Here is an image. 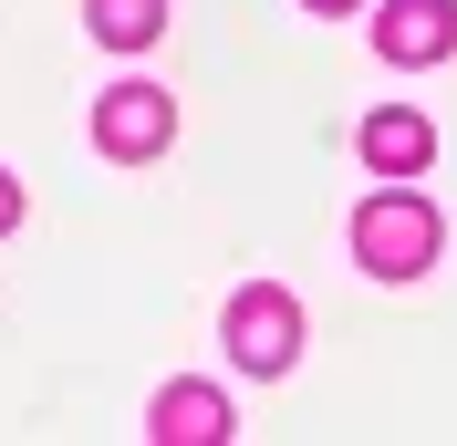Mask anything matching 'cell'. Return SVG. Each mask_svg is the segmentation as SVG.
I'll list each match as a JSON object with an SVG mask.
<instances>
[{
  "label": "cell",
  "instance_id": "obj_1",
  "mask_svg": "<svg viewBox=\"0 0 457 446\" xmlns=\"http://www.w3.org/2000/svg\"><path fill=\"white\" fill-rule=\"evenodd\" d=\"M353 260H364L374 280H416L436 260V208L416 187H385V197H364L353 208Z\"/></svg>",
  "mask_w": 457,
  "mask_h": 446
},
{
  "label": "cell",
  "instance_id": "obj_2",
  "mask_svg": "<svg viewBox=\"0 0 457 446\" xmlns=\"http://www.w3.org/2000/svg\"><path fill=\"white\" fill-rule=\"evenodd\" d=\"M291 353H302V301H291L281 280H250L228 301V363L239 374H281Z\"/></svg>",
  "mask_w": 457,
  "mask_h": 446
},
{
  "label": "cell",
  "instance_id": "obj_3",
  "mask_svg": "<svg viewBox=\"0 0 457 446\" xmlns=\"http://www.w3.org/2000/svg\"><path fill=\"white\" fill-rule=\"evenodd\" d=\"M94 145H104L114 167H145V156H167L177 145V104L156 84H114L104 104H94Z\"/></svg>",
  "mask_w": 457,
  "mask_h": 446
},
{
  "label": "cell",
  "instance_id": "obj_4",
  "mask_svg": "<svg viewBox=\"0 0 457 446\" xmlns=\"http://www.w3.org/2000/svg\"><path fill=\"white\" fill-rule=\"evenodd\" d=\"M374 53H385V62H416V73L447 62L457 53V0H385V11H374Z\"/></svg>",
  "mask_w": 457,
  "mask_h": 446
},
{
  "label": "cell",
  "instance_id": "obj_5",
  "mask_svg": "<svg viewBox=\"0 0 457 446\" xmlns=\"http://www.w3.org/2000/svg\"><path fill=\"white\" fill-rule=\"evenodd\" d=\"M427 156H436L427 114H395V104H385V114H364V167H374V177H416Z\"/></svg>",
  "mask_w": 457,
  "mask_h": 446
},
{
  "label": "cell",
  "instance_id": "obj_6",
  "mask_svg": "<svg viewBox=\"0 0 457 446\" xmlns=\"http://www.w3.org/2000/svg\"><path fill=\"white\" fill-rule=\"evenodd\" d=\"M156 436H167V446L228 436V394H219V384H167V394H156Z\"/></svg>",
  "mask_w": 457,
  "mask_h": 446
},
{
  "label": "cell",
  "instance_id": "obj_7",
  "mask_svg": "<svg viewBox=\"0 0 457 446\" xmlns=\"http://www.w3.org/2000/svg\"><path fill=\"white\" fill-rule=\"evenodd\" d=\"M84 21L104 53H145L156 31H167V0H84Z\"/></svg>",
  "mask_w": 457,
  "mask_h": 446
},
{
  "label": "cell",
  "instance_id": "obj_8",
  "mask_svg": "<svg viewBox=\"0 0 457 446\" xmlns=\"http://www.w3.org/2000/svg\"><path fill=\"white\" fill-rule=\"evenodd\" d=\"M11 228H21V177L0 167V239H11Z\"/></svg>",
  "mask_w": 457,
  "mask_h": 446
},
{
  "label": "cell",
  "instance_id": "obj_9",
  "mask_svg": "<svg viewBox=\"0 0 457 446\" xmlns=\"http://www.w3.org/2000/svg\"><path fill=\"white\" fill-rule=\"evenodd\" d=\"M302 11H364V0H302Z\"/></svg>",
  "mask_w": 457,
  "mask_h": 446
}]
</instances>
